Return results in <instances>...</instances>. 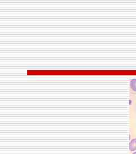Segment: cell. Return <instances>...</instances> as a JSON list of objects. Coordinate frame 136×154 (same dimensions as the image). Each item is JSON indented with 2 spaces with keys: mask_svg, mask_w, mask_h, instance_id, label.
Instances as JSON below:
<instances>
[{
  "mask_svg": "<svg viewBox=\"0 0 136 154\" xmlns=\"http://www.w3.org/2000/svg\"><path fill=\"white\" fill-rule=\"evenodd\" d=\"M129 149L131 151H135L136 150V138L133 139L129 143Z\"/></svg>",
  "mask_w": 136,
  "mask_h": 154,
  "instance_id": "cell-1",
  "label": "cell"
},
{
  "mask_svg": "<svg viewBox=\"0 0 136 154\" xmlns=\"http://www.w3.org/2000/svg\"><path fill=\"white\" fill-rule=\"evenodd\" d=\"M130 86L132 90L136 92V79H133L131 80L130 82Z\"/></svg>",
  "mask_w": 136,
  "mask_h": 154,
  "instance_id": "cell-2",
  "label": "cell"
},
{
  "mask_svg": "<svg viewBox=\"0 0 136 154\" xmlns=\"http://www.w3.org/2000/svg\"><path fill=\"white\" fill-rule=\"evenodd\" d=\"M136 154V152H134V153H133V154Z\"/></svg>",
  "mask_w": 136,
  "mask_h": 154,
  "instance_id": "cell-3",
  "label": "cell"
}]
</instances>
